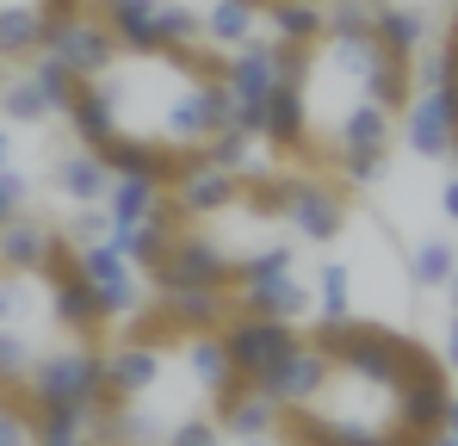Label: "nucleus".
Wrapping results in <instances>:
<instances>
[{"instance_id":"1","label":"nucleus","mask_w":458,"mask_h":446,"mask_svg":"<svg viewBox=\"0 0 458 446\" xmlns=\"http://www.w3.org/2000/svg\"><path fill=\"white\" fill-rule=\"evenodd\" d=\"M75 261L81 273H87V286L99 297V310L112 316V329L131 316V310H143L149 297H143V267L112 242V236H99V242H75Z\"/></svg>"},{"instance_id":"2","label":"nucleus","mask_w":458,"mask_h":446,"mask_svg":"<svg viewBox=\"0 0 458 446\" xmlns=\"http://www.w3.org/2000/svg\"><path fill=\"white\" fill-rule=\"evenodd\" d=\"M224 354H229V366H235V378H267V372L279 366L285 354H298V322H279V316H248V310H235L224 329Z\"/></svg>"},{"instance_id":"3","label":"nucleus","mask_w":458,"mask_h":446,"mask_svg":"<svg viewBox=\"0 0 458 446\" xmlns=\"http://www.w3.org/2000/svg\"><path fill=\"white\" fill-rule=\"evenodd\" d=\"M99 366H106V403H143L167 372V354L161 341H143V335H112Z\"/></svg>"},{"instance_id":"4","label":"nucleus","mask_w":458,"mask_h":446,"mask_svg":"<svg viewBox=\"0 0 458 446\" xmlns=\"http://www.w3.org/2000/svg\"><path fill=\"white\" fill-rule=\"evenodd\" d=\"M304 242H335L341 236V223H347V193L335 186V180H322L316 167L304 174H292V186H285V218Z\"/></svg>"},{"instance_id":"5","label":"nucleus","mask_w":458,"mask_h":446,"mask_svg":"<svg viewBox=\"0 0 458 446\" xmlns=\"http://www.w3.org/2000/svg\"><path fill=\"white\" fill-rule=\"evenodd\" d=\"M453 384H446V360H434L428 347L415 354V366L403 378V441H440V409H446Z\"/></svg>"},{"instance_id":"6","label":"nucleus","mask_w":458,"mask_h":446,"mask_svg":"<svg viewBox=\"0 0 458 446\" xmlns=\"http://www.w3.org/2000/svg\"><path fill=\"white\" fill-rule=\"evenodd\" d=\"M44 50L75 74V81H87V74H99L112 56H118V38H112V25H106V19H93V13L81 6V13H69V19L50 31V44H44Z\"/></svg>"},{"instance_id":"7","label":"nucleus","mask_w":458,"mask_h":446,"mask_svg":"<svg viewBox=\"0 0 458 446\" xmlns=\"http://www.w3.org/2000/svg\"><path fill=\"white\" fill-rule=\"evenodd\" d=\"M69 13H56L50 0H0V63L13 69V63H31L44 44H50V31L63 25Z\"/></svg>"},{"instance_id":"8","label":"nucleus","mask_w":458,"mask_h":446,"mask_svg":"<svg viewBox=\"0 0 458 446\" xmlns=\"http://www.w3.org/2000/svg\"><path fill=\"white\" fill-rule=\"evenodd\" d=\"M235 297V310H248V316H279V322H298L316 310V292H310L304 279L285 267V273H267V279H248V286H229Z\"/></svg>"},{"instance_id":"9","label":"nucleus","mask_w":458,"mask_h":446,"mask_svg":"<svg viewBox=\"0 0 458 446\" xmlns=\"http://www.w3.org/2000/svg\"><path fill=\"white\" fill-rule=\"evenodd\" d=\"M0 118H6V124H44V118H56V106H50V93L38 87L31 63L0 69Z\"/></svg>"},{"instance_id":"10","label":"nucleus","mask_w":458,"mask_h":446,"mask_svg":"<svg viewBox=\"0 0 458 446\" xmlns=\"http://www.w3.org/2000/svg\"><path fill=\"white\" fill-rule=\"evenodd\" d=\"M106 186H112V167H106L93 149L75 143L63 161H56V193H63V205H99Z\"/></svg>"},{"instance_id":"11","label":"nucleus","mask_w":458,"mask_h":446,"mask_svg":"<svg viewBox=\"0 0 458 446\" xmlns=\"http://www.w3.org/2000/svg\"><path fill=\"white\" fill-rule=\"evenodd\" d=\"M161 193H167V186L149 180V174H112V186H106V199H99V205H106V223H112V229L143 223L155 205H161Z\"/></svg>"},{"instance_id":"12","label":"nucleus","mask_w":458,"mask_h":446,"mask_svg":"<svg viewBox=\"0 0 458 446\" xmlns=\"http://www.w3.org/2000/svg\"><path fill=\"white\" fill-rule=\"evenodd\" d=\"M180 347V360H186V372H192V384L205 390V397H217L229 378H235V366H229V354H224V335L217 329H205V335H180L174 341Z\"/></svg>"},{"instance_id":"13","label":"nucleus","mask_w":458,"mask_h":446,"mask_svg":"<svg viewBox=\"0 0 458 446\" xmlns=\"http://www.w3.org/2000/svg\"><path fill=\"white\" fill-rule=\"evenodd\" d=\"M372 31H378V44L390 50V56H415L421 38H428V19H421V6L378 0V6H372Z\"/></svg>"},{"instance_id":"14","label":"nucleus","mask_w":458,"mask_h":446,"mask_svg":"<svg viewBox=\"0 0 458 446\" xmlns=\"http://www.w3.org/2000/svg\"><path fill=\"white\" fill-rule=\"evenodd\" d=\"M267 31L285 44L322 38V0H267Z\"/></svg>"},{"instance_id":"15","label":"nucleus","mask_w":458,"mask_h":446,"mask_svg":"<svg viewBox=\"0 0 458 446\" xmlns=\"http://www.w3.org/2000/svg\"><path fill=\"white\" fill-rule=\"evenodd\" d=\"M75 441H93V409H81V403L38 409V446H75Z\"/></svg>"},{"instance_id":"16","label":"nucleus","mask_w":458,"mask_h":446,"mask_svg":"<svg viewBox=\"0 0 458 446\" xmlns=\"http://www.w3.org/2000/svg\"><path fill=\"white\" fill-rule=\"evenodd\" d=\"M458 267V248L453 242H440V236H428V242H415V261H409V273H415V286H446V273Z\"/></svg>"},{"instance_id":"17","label":"nucleus","mask_w":458,"mask_h":446,"mask_svg":"<svg viewBox=\"0 0 458 446\" xmlns=\"http://www.w3.org/2000/svg\"><path fill=\"white\" fill-rule=\"evenodd\" d=\"M0 446H38V409L13 390H0Z\"/></svg>"},{"instance_id":"18","label":"nucleus","mask_w":458,"mask_h":446,"mask_svg":"<svg viewBox=\"0 0 458 446\" xmlns=\"http://www.w3.org/2000/svg\"><path fill=\"white\" fill-rule=\"evenodd\" d=\"M316 316H353V279H347V267L341 261H328L322 267V286H316Z\"/></svg>"},{"instance_id":"19","label":"nucleus","mask_w":458,"mask_h":446,"mask_svg":"<svg viewBox=\"0 0 458 446\" xmlns=\"http://www.w3.org/2000/svg\"><path fill=\"white\" fill-rule=\"evenodd\" d=\"M31 74H38V87L50 93V106H56V118H63V112H69V99H75V74L63 69L50 50H38V56H31Z\"/></svg>"},{"instance_id":"20","label":"nucleus","mask_w":458,"mask_h":446,"mask_svg":"<svg viewBox=\"0 0 458 446\" xmlns=\"http://www.w3.org/2000/svg\"><path fill=\"white\" fill-rule=\"evenodd\" d=\"M25 199H31V186H25V174H13V167H0V223L25 218Z\"/></svg>"},{"instance_id":"21","label":"nucleus","mask_w":458,"mask_h":446,"mask_svg":"<svg viewBox=\"0 0 458 446\" xmlns=\"http://www.w3.org/2000/svg\"><path fill=\"white\" fill-rule=\"evenodd\" d=\"M217 434H224L217 416H192V422H174V428H167V441H174V446H211Z\"/></svg>"},{"instance_id":"22","label":"nucleus","mask_w":458,"mask_h":446,"mask_svg":"<svg viewBox=\"0 0 458 446\" xmlns=\"http://www.w3.org/2000/svg\"><path fill=\"white\" fill-rule=\"evenodd\" d=\"M440 441H458V397H446V409H440Z\"/></svg>"},{"instance_id":"23","label":"nucleus","mask_w":458,"mask_h":446,"mask_svg":"<svg viewBox=\"0 0 458 446\" xmlns=\"http://www.w3.org/2000/svg\"><path fill=\"white\" fill-rule=\"evenodd\" d=\"M446 366L458 372V310H453V322H446Z\"/></svg>"},{"instance_id":"24","label":"nucleus","mask_w":458,"mask_h":446,"mask_svg":"<svg viewBox=\"0 0 458 446\" xmlns=\"http://www.w3.org/2000/svg\"><path fill=\"white\" fill-rule=\"evenodd\" d=\"M440 205H446V218L458 223V174H453V180H446V193H440Z\"/></svg>"},{"instance_id":"25","label":"nucleus","mask_w":458,"mask_h":446,"mask_svg":"<svg viewBox=\"0 0 458 446\" xmlns=\"http://www.w3.org/2000/svg\"><path fill=\"white\" fill-rule=\"evenodd\" d=\"M0 167H13V137H6V124H0Z\"/></svg>"},{"instance_id":"26","label":"nucleus","mask_w":458,"mask_h":446,"mask_svg":"<svg viewBox=\"0 0 458 446\" xmlns=\"http://www.w3.org/2000/svg\"><path fill=\"white\" fill-rule=\"evenodd\" d=\"M440 292L453 297V310H458V267H453V273H446V286H440Z\"/></svg>"},{"instance_id":"27","label":"nucleus","mask_w":458,"mask_h":446,"mask_svg":"<svg viewBox=\"0 0 458 446\" xmlns=\"http://www.w3.org/2000/svg\"><path fill=\"white\" fill-rule=\"evenodd\" d=\"M453 25H458V6H453Z\"/></svg>"},{"instance_id":"28","label":"nucleus","mask_w":458,"mask_h":446,"mask_svg":"<svg viewBox=\"0 0 458 446\" xmlns=\"http://www.w3.org/2000/svg\"><path fill=\"white\" fill-rule=\"evenodd\" d=\"M0 69H6V63H0Z\"/></svg>"}]
</instances>
